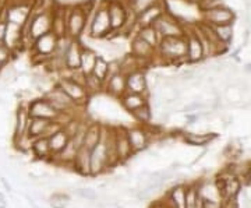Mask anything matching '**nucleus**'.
Wrapping results in <instances>:
<instances>
[{"mask_svg": "<svg viewBox=\"0 0 251 208\" xmlns=\"http://www.w3.org/2000/svg\"><path fill=\"white\" fill-rule=\"evenodd\" d=\"M110 34H112V28H110V20L108 14V0H99L87 36L97 41H103L108 39Z\"/></svg>", "mask_w": 251, "mask_h": 208, "instance_id": "obj_1", "label": "nucleus"}, {"mask_svg": "<svg viewBox=\"0 0 251 208\" xmlns=\"http://www.w3.org/2000/svg\"><path fill=\"white\" fill-rule=\"evenodd\" d=\"M130 9L127 7L125 0H108V14L110 20V28H112V34L110 38H117L120 36V32L123 31V28L127 24V20L130 17Z\"/></svg>", "mask_w": 251, "mask_h": 208, "instance_id": "obj_2", "label": "nucleus"}, {"mask_svg": "<svg viewBox=\"0 0 251 208\" xmlns=\"http://www.w3.org/2000/svg\"><path fill=\"white\" fill-rule=\"evenodd\" d=\"M57 41H59V38L52 32L36 38L32 46H31V49H29L31 54H32V62L35 64L44 66L48 62V59L54 53Z\"/></svg>", "mask_w": 251, "mask_h": 208, "instance_id": "obj_3", "label": "nucleus"}, {"mask_svg": "<svg viewBox=\"0 0 251 208\" xmlns=\"http://www.w3.org/2000/svg\"><path fill=\"white\" fill-rule=\"evenodd\" d=\"M85 6L84 1L69 6L67 10V36L70 39H81L85 31Z\"/></svg>", "mask_w": 251, "mask_h": 208, "instance_id": "obj_4", "label": "nucleus"}, {"mask_svg": "<svg viewBox=\"0 0 251 208\" xmlns=\"http://www.w3.org/2000/svg\"><path fill=\"white\" fill-rule=\"evenodd\" d=\"M153 27L156 28L161 38H176L184 36L186 34V26L169 10L162 14L159 20L153 24Z\"/></svg>", "mask_w": 251, "mask_h": 208, "instance_id": "obj_5", "label": "nucleus"}, {"mask_svg": "<svg viewBox=\"0 0 251 208\" xmlns=\"http://www.w3.org/2000/svg\"><path fill=\"white\" fill-rule=\"evenodd\" d=\"M54 84L57 87H60L69 97L70 100L77 105V106H84L87 104V101L90 98L88 92L85 90L84 85L77 84L75 81H73L72 78L66 77V76H59V78L54 81Z\"/></svg>", "mask_w": 251, "mask_h": 208, "instance_id": "obj_6", "label": "nucleus"}, {"mask_svg": "<svg viewBox=\"0 0 251 208\" xmlns=\"http://www.w3.org/2000/svg\"><path fill=\"white\" fill-rule=\"evenodd\" d=\"M44 97H45V100L48 101L59 113H60V112H69V113H73L75 109L80 108V106H77V105L70 100V97H69L60 87H57L56 84H53V87H50L49 90L46 91L45 94H44Z\"/></svg>", "mask_w": 251, "mask_h": 208, "instance_id": "obj_7", "label": "nucleus"}, {"mask_svg": "<svg viewBox=\"0 0 251 208\" xmlns=\"http://www.w3.org/2000/svg\"><path fill=\"white\" fill-rule=\"evenodd\" d=\"M166 10L168 9H166V4H165V0H159V1L151 4L150 7L144 9L138 14H135V24H137V28L153 26Z\"/></svg>", "mask_w": 251, "mask_h": 208, "instance_id": "obj_8", "label": "nucleus"}, {"mask_svg": "<svg viewBox=\"0 0 251 208\" xmlns=\"http://www.w3.org/2000/svg\"><path fill=\"white\" fill-rule=\"evenodd\" d=\"M202 16H204V23L212 27L233 24L234 18H236L233 10H230L224 4L218 6L215 9L208 10L205 13H202Z\"/></svg>", "mask_w": 251, "mask_h": 208, "instance_id": "obj_9", "label": "nucleus"}, {"mask_svg": "<svg viewBox=\"0 0 251 208\" xmlns=\"http://www.w3.org/2000/svg\"><path fill=\"white\" fill-rule=\"evenodd\" d=\"M126 87L127 92H133V94H143V95H150V82H148V74L147 70H135L126 76Z\"/></svg>", "mask_w": 251, "mask_h": 208, "instance_id": "obj_10", "label": "nucleus"}, {"mask_svg": "<svg viewBox=\"0 0 251 208\" xmlns=\"http://www.w3.org/2000/svg\"><path fill=\"white\" fill-rule=\"evenodd\" d=\"M186 41H187V63H200L204 60V51L200 41V36L197 34L196 27L188 29L186 27Z\"/></svg>", "mask_w": 251, "mask_h": 208, "instance_id": "obj_11", "label": "nucleus"}, {"mask_svg": "<svg viewBox=\"0 0 251 208\" xmlns=\"http://www.w3.org/2000/svg\"><path fill=\"white\" fill-rule=\"evenodd\" d=\"M108 155H106V145L100 134L99 143L91 150V175L97 176L108 168Z\"/></svg>", "mask_w": 251, "mask_h": 208, "instance_id": "obj_12", "label": "nucleus"}, {"mask_svg": "<svg viewBox=\"0 0 251 208\" xmlns=\"http://www.w3.org/2000/svg\"><path fill=\"white\" fill-rule=\"evenodd\" d=\"M28 112L31 115V118H42L54 120L59 116V112L45 100V97L42 95V98H36L28 102Z\"/></svg>", "mask_w": 251, "mask_h": 208, "instance_id": "obj_13", "label": "nucleus"}, {"mask_svg": "<svg viewBox=\"0 0 251 208\" xmlns=\"http://www.w3.org/2000/svg\"><path fill=\"white\" fill-rule=\"evenodd\" d=\"M215 187L219 191L221 197H224V199L236 197V194L240 190V182H239V179L232 172H226L222 173L216 179Z\"/></svg>", "mask_w": 251, "mask_h": 208, "instance_id": "obj_14", "label": "nucleus"}, {"mask_svg": "<svg viewBox=\"0 0 251 208\" xmlns=\"http://www.w3.org/2000/svg\"><path fill=\"white\" fill-rule=\"evenodd\" d=\"M155 51H156L155 48L148 45L141 38H138L137 35H133L131 42H130V53L133 54L134 57H137L138 60H141L143 63L147 64L148 67L152 63Z\"/></svg>", "mask_w": 251, "mask_h": 208, "instance_id": "obj_15", "label": "nucleus"}, {"mask_svg": "<svg viewBox=\"0 0 251 208\" xmlns=\"http://www.w3.org/2000/svg\"><path fill=\"white\" fill-rule=\"evenodd\" d=\"M67 10L69 6L54 3L52 9V34L57 38L67 36Z\"/></svg>", "mask_w": 251, "mask_h": 208, "instance_id": "obj_16", "label": "nucleus"}, {"mask_svg": "<svg viewBox=\"0 0 251 208\" xmlns=\"http://www.w3.org/2000/svg\"><path fill=\"white\" fill-rule=\"evenodd\" d=\"M113 136H115V147H116L117 158L120 162L127 161L131 155L134 154L131 144L128 141L127 131L125 127H115L113 129Z\"/></svg>", "mask_w": 251, "mask_h": 208, "instance_id": "obj_17", "label": "nucleus"}, {"mask_svg": "<svg viewBox=\"0 0 251 208\" xmlns=\"http://www.w3.org/2000/svg\"><path fill=\"white\" fill-rule=\"evenodd\" d=\"M4 46L9 49L10 52L13 53V56H16L23 51V29L20 26L7 23L6 27V35L3 39Z\"/></svg>", "mask_w": 251, "mask_h": 208, "instance_id": "obj_18", "label": "nucleus"}, {"mask_svg": "<svg viewBox=\"0 0 251 208\" xmlns=\"http://www.w3.org/2000/svg\"><path fill=\"white\" fill-rule=\"evenodd\" d=\"M103 90L106 91V94H109L110 97L120 100L127 92L125 74L120 72L113 74V76H109L103 82Z\"/></svg>", "mask_w": 251, "mask_h": 208, "instance_id": "obj_19", "label": "nucleus"}, {"mask_svg": "<svg viewBox=\"0 0 251 208\" xmlns=\"http://www.w3.org/2000/svg\"><path fill=\"white\" fill-rule=\"evenodd\" d=\"M82 48H84V44L81 42L80 39H72L70 41V45H69L67 51H66V54H64V66H66V70L72 72V70L80 69Z\"/></svg>", "mask_w": 251, "mask_h": 208, "instance_id": "obj_20", "label": "nucleus"}, {"mask_svg": "<svg viewBox=\"0 0 251 208\" xmlns=\"http://www.w3.org/2000/svg\"><path fill=\"white\" fill-rule=\"evenodd\" d=\"M126 131H127L128 141H130L131 148H133L134 153L143 151L144 148L148 145V141H150V131L145 127H130V129H126Z\"/></svg>", "mask_w": 251, "mask_h": 208, "instance_id": "obj_21", "label": "nucleus"}, {"mask_svg": "<svg viewBox=\"0 0 251 208\" xmlns=\"http://www.w3.org/2000/svg\"><path fill=\"white\" fill-rule=\"evenodd\" d=\"M150 102V95H143V94H133V92H126L125 95L120 98V104L122 106L127 110V112H133L140 106H143L145 104Z\"/></svg>", "mask_w": 251, "mask_h": 208, "instance_id": "obj_22", "label": "nucleus"}, {"mask_svg": "<svg viewBox=\"0 0 251 208\" xmlns=\"http://www.w3.org/2000/svg\"><path fill=\"white\" fill-rule=\"evenodd\" d=\"M73 166L81 175H91V150H88L84 145L80 147L75 158H74Z\"/></svg>", "mask_w": 251, "mask_h": 208, "instance_id": "obj_23", "label": "nucleus"}, {"mask_svg": "<svg viewBox=\"0 0 251 208\" xmlns=\"http://www.w3.org/2000/svg\"><path fill=\"white\" fill-rule=\"evenodd\" d=\"M29 120L31 115L28 112V104L27 105H20L16 113V125H14V137L27 134L28 126H29Z\"/></svg>", "mask_w": 251, "mask_h": 208, "instance_id": "obj_24", "label": "nucleus"}, {"mask_svg": "<svg viewBox=\"0 0 251 208\" xmlns=\"http://www.w3.org/2000/svg\"><path fill=\"white\" fill-rule=\"evenodd\" d=\"M99 53L91 46H85L82 48V53H81V62H80V70L85 76H90L92 73V69L95 66V62L98 59Z\"/></svg>", "mask_w": 251, "mask_h": 208, "instance_id": "obj_25", "label": "nucleus"}, {"mask_svg": "<svg viewBox=\"0 0 251 208\" xmlns=\"http://www.w3.org/2000/svg\"><path fill=\"white\" fill-rule=\"evenodd\" d=\"M134 35H137L138 38H141L143 41H145L148 45H151L152 48H158L159 45V42H161V35H159V32L156 31V28L153 27V26H150V27H141V28H137V31H135Z\"/></svg>", "mask_w": 251, "mask_h": 208, "instance_id": "obj_26", "label": "nucleus"}, {"mask_svg": "<svg viewBox=\"0 0 251 208\" xmlns=\"http://www.w3.org/2000/svg\"><path fill=\"white\" fill-rule=\"evenodd\" d=\"M165 208H186V187L176 186L169 193Z\"/></svg>", "mask_w": 251, "mask_h": 208, "instance_id": "obj_27", "label": "nucleus"}, {"mask_svg": "<svg viewBox=\"0 0 251 208\" xmlns=\"http://www.w3.org/2000/svg\"><path fill=\"white\" fill-rule=\"evenodd\" d=\"M100 134H102V126L98 123H90L87 127V131L84 134V141L82 145L87 147L88 150H92L95 145L98 144L100 140Z\"/></svg>", "mask_w": 251, "mask_h": 208, "instance_id": "obj_28", "label": "nucleus"}, {"mask_svg": "<svg viewBox=\"0 0 251 208\" xmlns=\"http://www.w3.org/2000/svg\"><path fill=\"white\" fill-rule=\"evenodd\" d=\"M77 151H78V148L73 144V141L70 140V141L67 143V145L63 148L59 154L52 155V156H53V159L56 161V162L62 163V165H64V163H66V165H69V163L73 165V162H74V158H75V155H77Z\"/></svg>", "mask_w": 251, "mask_h": 208, "instance_id": "obj_29", "label": "nucleus"}, {"mask_svg": "<svg viewBox=\"0 0 251 208\" xmlns=\"http://www.w3.org/2000/svg\"><path fill=\"white\" fill-rule=\"evenodd\" d=\"M48 141H49V147H50V153H52V155H56L59 154L63 148L67 145V143L70 141V137L67 136V133L62 129V130L57 131L56 134L49 137Z\"/></svg>", "mask_w": 251, "mask_h": 208, "instance_id": "obj_30", "label": "nucleus"}, {"mask_svg": "<svg viewBox=\"0 0 251 208\" xmlns=\"http://www.w3.org/2000/svg\"><path fill=\"white\" fill-rule=\"evenodd\" d=\"M49 119L42 118H31L29 120V126H28L27 134L32 138H38V137L44 136L46 127L49 125Z\"/></svg>", "mask_w": 251, "mask_h": 208, "instance_id": "obj_31", "label": "nucleus"}, {"mask_svg": "<svg viewBox=\"0 0 251 208\" xmlns=\"http://www.w3.org/2000/svg\"><path fill=\"white\" fill-rule=\"evenodd\" d=\"M31 151L39 159H46V158L52 156L49 141H48L46 137H38V138H35L34 143H32V150Z\"/></svg>", "mask_w": 251, "mask_h": 208, "instance_id": "obj_32", "label": "nucleus"}, {"mask_svg": "<svg viewBox=\"0 0 251 208\" xmlns=\"http://www.w3.org/2000/svg\"><path fill=\"white\" fill-rule=\"evenodd\" d=\"M108 73H109V60H106L103 56H100V54H99L91 74H92L94 77L99 78L100 81L105 82V80L108 78Z\"/></svg>", "mask_w": 251, "mask_h": 208, "instance_id": "obj_33", "label": "nucleus"}, {"mask_svg": "<svg viewBox=\"0 0 251 208\" xmlns=\"http://www.w3.org/2000/svg\"><path fill=\"white\" fill-rule=\"evenodd\" d=\"M131 115L134 116V119L137 122H140L141 125H148L150 122H151V119H152V109H151V105H150V102L148 104H145L143 106H140L138 109H135L131 112Z\"/></svg>", "mask_w": 251, "mask_h": 208, "instance_id": "obj_34", "label": "nucleus"}, {"mask_svg": "<svg viewBox=\"0 0 251 208\" xmlns=\"http://www.w3.org/2000/svg\"><path fill=\"white\" fill-rule=\"evenodd\" d=\"M211 27H212V26H211ZM214 31H215L218 39H219L222 44L227 45V44L230 42L232 36H233V24L218 26V27H214Z\"/></svg>", "mask_w": 251, "mask_h": 208, "instance_id": "obj_35", "label": "nucleus"}, {"mask_svg": "<svg viewBox=\"0 0 251 208\" xmlns=\"http://www.w3.org/2000/svg\"><path fill=\"white\" fill-rule=\"evenodd\" d=\"M85 90L88 92V95H95L98 94L100 91H103V81H100L99 78L94 77L92 74L87 76V80H85Z\"/></svg>", "mask_w": 251, "mask_h": 208, "instance_id": "obj_36", "label": "nucleus"}, {"mask_svg": "<svg viewBox=\"0 0 251 208\" xmlns=\"http://www.w3.org/2000/svg\"><path fill=\"white\" fill-rule=\"evenodd\" d=\"M127 7L131 10L134 14H138L140 11H143L144 9L150 7L151 4L159 1V0H125Z\"/></svg>", "mask_w": 251, "mask_h": 208, "instance_id": "obj_37", "label": "nucleus"}, {"mask_svg": "<svg viewBox=\"0 0 251 208\" xmlns=\"http://www.w3.org/2000/svg\"><path fill=\"white\" fill-rule=\"evenodd\" d=\"M214 134L212 136H204V134H194V133H187L184 136V141L190 145H205L208 144L212 138H214Z\"/></svg>", "mask_w": 251, "mask_h": 208, "instance_id": "obj_38", "label": "nucleus"}, {"mask_svg": "<svg viewBox=\"0 0 251 208\" xmlns=\"http://www.w3.org/2000/svg\"><path fill=\"white\" fill-rule=\"evenodd\" d=\"M35 138L29 137L28 134H23V136L14 137V145L16 148L23 151V153H27V151H31L32 150V143H34Z\"/></svg>", "mask_w": 251, "mask_h": 208, "instance_id": "obj_39", "label": "nucleus"}, {"mask_svg": "<svg viewBox=\"0 0 251 208\" xmlns=\"http://www.w3.org/2000/svg\"><path fill=\"white\" fill-rule=\"evenodd\" d=\"M70 197L63 193H56L50 197V207L52 208H66Z\"/></svg>", "mask_w": 251, "mask_h": 208, "instance_id": "obj_40", "label": "nucleus"}, {"mask_svg": "<svg viewBox=\"0 0 251 208\" xmlns=\"http://www.w3.org/2000/svg\"><path fill=\"white\" fill-rule=\"evenodd\" d=\"M13 57H14L13 53H11L9 49L4 46L3 42H0V72H1L7 64H10V62H11V59H13Z\"/></svg>", "mask_w": 251, "mask_h": 208, "instance_id": "obj_41", "label": "nucleus"}, {"mask_svg": "<svg viewBox=\"0 0 251 208\" xmlns=\"http://www.w3.org/2000/svg\"><path fill=\"white\" fill-rule=\"evenodd\" d=\"M221 4H222V0H200V3H198L197 6L202 13H205L208 10L215 9L218 6H221Z\"/></svg>", "mask_w": 251, "mask_h": 208, "instance_id": "obj_42", "label": "nucleus"}, {"mask_svg": "<svg viewBox=\"0 0 251 208\" xmlns=\"http://www.w3.org/2000/svg\"><path fill=\"white\" fill-rule=\"evenodd\" d=\"M62 129H63V125L60 123V122H57V120H50V122H49V125H48V127H46L45 133H44V136L42 137L49 138L50 136L56 134L57 131H60Z\"/></svg>", "mask_w": 251, "mask_h": 208, "instance_id": "obj_43", "label": "nucleus"}, {"mask_svg": "<svg viewBox=\"0 0 251 208\" xmlns=\"http://www.w3.org/2000/svg\"><path fill=\"white\" fill-rule=\"evenodd\" d=\"M75 193L82 197V199L88 200V201H95V200L98 199V194H97V191L92 190V189H88V187H81V189H77Z\"/></svg>", "mask_w": 251, "mask_h": 208, "instance_id": "obj_44", "label": "nucleus"}, {"mask_svg": "<svg viewBox=\"0 0 251 208\" xmlns=\"http://www.w3.org/2000/svg\"><path fill=\"white\" fill-rule=\"evenodd\" d=\"M6 27H7V21L6 20H0V42H3V39H4Z\"/></svg>", "mask_w": 251, "mask_h": 208, "instance_id": "obj_45", "label": "nucleus"}, {"mask_svg": "<svg viewBox=\"0 0 251 208\" xmlns=\"http://www.w3.org/2000/svg\"><path fill=\"white\" fill-rule=\"evenodd\" d=\"M224 208H239V206H237V201L234 197H229V199H226Z\"/></svg>", "mask_w": 251, "mask_h": 208, "instance_id": "obj_46", "label": "nucleus"}, {"mask_svg": "<svg viewBox=\"0 0 251 208\" xmlns=\"http://www.w3.org/2000/svg\"><path fill=\"white\" fill-rule=\"evenodd\" d=\"M0 182H1V184H3V187H4L6 190L7 191L11 190V186H10V183L7 182V179H6V178H1V179H0Z\"/></svg>", "mask_w": 251, "mask_h": 208, "instance_id": "obj_47", "label": "nucleus"}, {"mask_svg": "<svg viewBox=\"0 0 251 208\" xmlns=\"http://www.w3.org/2000/svg\"><path fill=\"white\" fill-rule=\"evenodd\" d=\"M0 208H7V201H6V197L3 196V193H0Z\"/></svg>", "mask_w": 251, "mask_h": 208, "instance_id": "obj_48", "label": "nucleus"}, {"mask_svg": "<svg viewBox=\"0 0 251 208\" xmlns=\"http://www.w3.org/2000/svg\"><path fill=\"white\" fill-rule=\"evenodd\" d=\"M187 3H190V4H198L200 3V0H186Z\"/></svg>", "mask_w": 251, "mask_h": 208, "instance_id": "obj_49", "label": "nucleus"}, {"mask_svg": "<svg viewBox=\"0 0 251 208\" xmlns=\"http://www.w3.org/2000/svg\"><path fill=\"white\" fill-rule=\"evenodd\" d=\"M246 178H247L249 181L251 179V168H249V172H247V175H246Z\"/></svg>", "mask_w": 251, "mask_h": 208, "instance_id": "obj_50", "label": "nucleus"}, {"mask_svg": "<svg viewBox=\"0 0 251 208\" xmlns=\"http://www.w3.org/2000/svg\"><path fill=\"white\" fill-rule=\"evenodd\" d=\"M249 182H250V184H251V179H250V181H249Z\"/></svg>", "mask_w": 251, "mask_h": 208, "instance_id": "obj_51", "label": "nucleus"}, {"mask_svg": "<svg viewBox=\"0 0 251 208\" xmlns=\"http://www.w3.org/2000/svg\"><path fill=\"white\" fill-rule=\"evenodd\" d=\"M153 208H155V207H153Z\"/></svg>", "mask_w": 251, "mask_h": 208, "instance_id": "obj_52", "label": "nucleus"}]
</instances>
